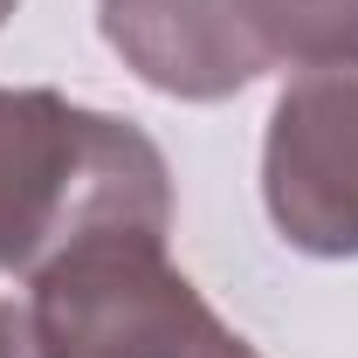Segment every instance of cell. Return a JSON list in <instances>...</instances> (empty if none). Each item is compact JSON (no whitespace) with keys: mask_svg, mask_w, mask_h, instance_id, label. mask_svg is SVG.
Wrapping results in <instances>:
<instances>
[{"mask_svg":"<svg viewBox=\"0 0 358 358\" xmlns=\"http://www.w3.org/2000/svg\"><path fill=\"white\" fill-rule=\"evenodd\" d=\"M35 358H221L234 338L166 262V227H96L28 275Z\"/></svg>","mask_w":358,"mask_h":358,"instance_id":"obj_2","label":"cell"},{"mask_svg":"<svg viewBox=\"0 0 358 358\" xmlns=\"http://www.w3.org/2000/svg\"><path fill=\"white\" fill-rule=\"evenodd\" d=\"M96 28L138 83L179 103H221L262 76L227 0H96Z\"/></svg>","mask_w":358,"mask_h":358,"instance_id":"obj_4","label":"cell"},{"mask_svg":"<svg viewBox=\"0 0 358 358\" xmlns=\"http://www.w3.org/2000/svg\"><path fill=\"white\" fill-rule=\"evenodd\" d=\"M262 207L303 255H358V62L296 69L268 110Z\"/></svg>","mask_w":358,"mask_h":358,"instance_id":"obj_3","label":"cell"},{"mask_svg":"<svg viewBox=\"0 0 358 358\" xmlns=\"http://www.w3.org/2000/svg\"><path fill=\"white\" fill-rule=\"evenodd\" d=\"M7 14H14V0H0V28H7Z\"/></svg>","mask_w":358,"mask_h":358,"instance_id":"obj_7","label":"cell"},{"mask_svg":"<svg viewBox=\"0 0 358 358\" xmlns=\"http://www.w3.org/2000/svg\"><path fill=\"white\" fill-rule=\"evenodd\" d=\"M248 55L268 69L358 62V0H227Z\"/></svg>","mask_w":358,"mask_h":358,"instance_id":"obj_5","label":"cell"},{"mask_svg":"<svg viewBox=\"0 0 358 358\" xmlns=\"http://www.w3.org/2000/svg\"><path fill=\"white\" fill-rule=\"evenodd\" d=\"M0 358H35V338H28V317H14L0 303Z\"/></svg>","mask_w":358,"mask_h":358,"instance_id":"obj_6","label":"cell"},{"mask_svg":"<svg viewBox=\"0 0 358 358\" xmlns=\"http://www.w3.org/2000/svg\"><path fill=\"white\" fill-rule=\"evenodd\" d=\"M96 227H173L166 152L62 90H0V275H35Z\"/></svg>","mask_w":358,"mask_h":358,"instance_id":"obj_1","label":"cell"}]
</instances>
